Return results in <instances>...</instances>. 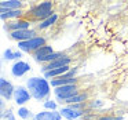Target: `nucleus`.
<instances>
[{
  "label": "nucleus",
  "instance_id": "f257e3e1",
  "mask_svg": "<svg viewBox=\"0 0 128 120\" xmlns=\"http://www.w3.org/2000/svg\"><path fill=\"white\" fill-rule=\"evenodd\" d=\"M26 87L37 102H46L51 97V83L44 76H32L26 80Z\"/></svg>",
  "mask_w": 128,
  "mask_h": 120
},
{
  "label": "nucleus",
  "instance_id": "f03ea898",
  "mask_svg": "<svg viewBox=\"0 0 128 120\" xmlns=\"http://www.w3.org/2000/svg\"><path fill=\"white\" fill-rule=\"evenodd\" d=\"M54 3L52 2H40V3H34L26 10V18L32 21V22H42V21L47 20L48 17L54 14Z\"/></svg>",
  "mask_w": 128,
  "mask_h": 120
},
{
  "label": "nucleus",
  "instance_id": "7ed1b4c3",
  "mask_svg": "<svg viewBox=\"0 0 128 120\" xmlns=\"http://www.w3.org/2000/svg\"><path fill=\"white\" fill-rule=\"evenodd\" d=\"M80 92V87L78 84H69V86H62V87H56L52 88V94L55 97V101L58 103H64L66 99L74 97L76 94Z\"/></svg>",
  "mask_w": 128,
  "mask_h": 120
},
{
  "label": "nucleus",
  "instance_id": "20e7f679",
  "mask_svg": "<svg viewBox=\"0 0 128 120\" xmlns=\"http://www.w3.org/2000/svg\"><path fill=\"white\" fill-rule=\"evenodd\" d=\"M46 44H47V37L43 36V35H37L33 39H29V40H26V42L18 43V50L32 55L34 51H37L40 47H43V46H46Z\"/></svg>",
  "mask_w": 128,
  "mask_h": 120
},
{
  "label": "nucleus",
  "instance_id": "39448f33",
  "mask_svg": "<svg viewBox=\"0 0 128 120\" xmlns=\"http://www.w3.org/2000/svg\"><path fill=\"white\" fill-rule=\"evenodd\" d=\"M30 99H33V97H32L30 91L28 90V87L26 86H15L12 101L15 102V105H18V108L20 106H25Z\"/></svg>",
  "mask_w": 128,
  "mask_h": 120
},
{
  "label": "nucleus",
  "instance_id": "423d86ee",
  "mask_svg": "<svg viewBox=\"0 0 128 120\" xmlns=\"http://www.w3.org/2000/svg\"><path fill=\"white\" fill-rule=\"evenodd\" d=\"M32 21L29 18H21L17 21H10V22H4V31L7 33H12V32H18V31H25V29H30L32 28Z\"/></svg>",
  "mask_w": 128,
  "mask_h": 120
},
{
  "label": "nucleus",
  "instance_id": "0eeeda50",
  "mask_svg": "<svg viewBox=\"0 0 128 120\" xmlns=\"http://www.w3.org/2000/svg\"><path fill=\"white\" fill-rule=\"evenodd\" d=\"M30 69H32V68H30V65H29L28 62L20 59V61L12 62L11 68H10V72H11L12 77L20 79V77H24L28 72H30Z\"/></svg>",
  "mask_w": 128,
  "mask_h": 120
},
{
  "label": "nucleus",
  "instance_id": "6e6552de",
  "mask_svg": "<svg viewBox=\"0 0 128 120\" xmlns=\"http://www.w3.org/2000/svg\"><path fill=\"white\" fill-rule=\"evenodd\" d=\"M72 57L66 55L65 54L64 57H61V58L55 59V61L50 62V64H46L43 65L42 68H40V70H42V73H46L48 72V70H54V69H58V68H64V66H70V64H72Z\"/></svg>",
  "mask_w": 128,
  "mask_h": 120
},
{
  "label": "nucleus",
  "instance_id": "1a4fd4ad",
  "mask_svg": "<svg viewBox=\"0 0 128 120\" xmlns=\"http://www.w3.org/2000/svg\"><path fill=\"white\" fill-rule=\"evenodd\" d=\"M15 86L10 80H7L6 77H0V95L4 101H11L14 97Z\"/></svg>",
  "mask_w": 128,
  "mask_h": 120
},
{
  "label": "nucleus",
  "instance_id": "9d476101",
  "mask_svg": "<svg viewBox=\"0 0 128 120\" xmlns=\"http://www.w3.org/2000/svg\"><path fill=\"white\" fill-rule=\"evenodd\" d=\"M26 17V10H6L0 9V18L3 22H10V21H17L21 18Z\"/></svg>",
  "mask_w": 128,
  "mask_h": 120
},
{
  "label": "nucleus",
  "instance_id": "9b49d317",
  "mask_svg": "<svg viewBox=\"0 0 128 120\" xmlns=\"http://www.w3.org/2000/svg\"><path fill=\"white\" fill-rule=\"evenodd\" d=\"M37 29L36 28H30V29H25V31H18V32H12V33H8L10 39L15 40L17 43H22L26 42L29 39H33L34 36H37Z\"/></svg>",
  "mask_w": 128,
  "mask_h": 120
},
{
  "label": "nucleus",
  "instance_id": "f8f14e48",
  "mask_svg": "<svg viewBox=\"0 0 128 120\" xmlns=\"http://www.w3.org/2000/svg\"><path fill=\"white\" fill-rule=\"evenodd\" d=\"M59 113L62 114V117L66 120H81V117L86 114V110H76V109H72L69 105H64L58 109Z\"/></svg>",
  "mask_w": 128,
  "mask_h": 120
},
{
  "label": "nucleus",
  "instance_id": "ddd939ff",
  "mask_svg": "<svg viewBox=\"0 0 128 120\" xmlns=\"http://www.w3.org/2000/svg\"><path fill=\"white\" fill-rule=\"evenodd\" d=\"M52 53H55V51H54V48H52V46L46 44V46H43V47H40L37 51H34V53L32 54V58H33L37 64L43 65V61H44L48 55H51Z\"/></svg>",
  "mask_w": 128,
  "mask_h": 120
},
{
  "label": "nucleus",
  "instance_id": "4468645a",
  "mask_svg": "<svg viewBox=\"0 0 128 120\" xmlns=\"http://www.w3.org/2000/svg\"><path fill=\"white\" fill-rule=\"evenodd\" d=\"M36 120H62V114L59 110H43L34 114Z\"/></svg>",
  "mask_w": 128,
  "mask_h": 120
},
{
  "label": "nucleus",
  "instance_id": "2eb2a0df",
  "mask_svg": "<svg viewBox=\"0 0 128 120\" xmlns=\"http://www.w3.org/2000/svg\"><path fill=\"white\" fill-rule=\"evenodd\" d=\"M58 20H59V14L58 13H54V14L51 15V17H48L47 20L36 24V29L37 31H47V29L52 28V26L58 22Z\"/></svg>",
  "mask_w": 128,
  "mask_h": 120
},
{
  "label": "nucleus",
  "instance_id": "dca6fc26",
  "mask_svg": "<svg viewBox=\"0 0 128 120\" xmlns=\"http://www.w3.org/2000/svg\"><path fill=\"white\" fill-rule=\"evenodd\" d=\"M0 9L6 10H24L25 9V3L21 0H3L0 2Z\"/></svg>",
  "mask_w": 128,
  "mask_h": 120
},
{
  "label": "nucleus",
  "instance_id": "f3484780",
  "mask_svg": "<svg viewBox=\"0 0 128 120\" xmlns=\"http://www.w3.org/2000/svg\"><path fill=\"white\" fill-rule=\"evenodd\" d=\"M90 101V94L87 91H80L78 94H76L74 97L69 98L64 102V105H73V103H83Z\"/></svg>",
  "mask_w": 128,
  "mask_h": 120
},
{
  "label": "nucleus",
  "instance_id": "a211bd4d",
  "mask_svg": "<svg viewBox=\"0 0 128 120\" xmlns=\"http://www.w3.org/2000/svg\"><path fill=\"white\" fill-rule=\"evenodd\" d=\"M72 66H64V68H58V69H54V70H48V72L43 73L47 80H54V79H58V77H62L66 72H69Z\"/></svg>",
  "mask_w": 128,
  "mask_h": 120
},
{
  "label": "nucleus",
  "instance_id": "6ab92c4d",
  "mask_svg": "<svg viewBox=\"0 0 128 120\" xmlns=\"http://www.w3.org/2000/svg\"><path fill=\"white\" fill-rule=\"evenodd\" d=\"M22 58V51L20 50H12V48H6L3 53V59L4 61H20Z\"/></svg>",
  "mask_w": 128,
  "mask_h": 120
},
{
  "label": "nucleus",
  "instance_id": "aec40b11",
  "mask_svg": "<svg viewBox=\"0 0 128 120\" xmlns=\"http://www.w3.org/2000/svg\"><path fill=\"white\" fill-rule=\"evenodd\" d=\"M103 106H105V101L102 99H90L88 102H87V109H90V110L95 112V110H102Z\"/></svg>",
  "mask_w": 128,
  "mask_h": 120
},
{
  "label": "nucleus",
  "instance_id": "412c9836",
  "mask_svg": "<svg viewBox=\"0 0 128 120\" xmlns=\"http://www.w3.org/2000/svg\"><path fill=\"white\" fill-rule=\"evenodd\" d=\"M18 117L22 120H28V119H34V114L32 113V110L26 106H20L18 108V112H17Z\"/></svg>",
  "mask_w": 128,
  "mask_h": 120
},
{
  "label": "nucleus",
  "instance_id": "4be33fe9",
  "mask_svg": "<svg viewBox=\"0 0 128 120\" xmlns=\"http://www.w3.org/2000/svg\"><path fill=\"white\" fill-rule=\"evenodd\" d=\"M43 108H44V110H58V102H56L55 99H47L46 102H43Z\"/></svg>",
  "mask_w": 128,
  "mask_h": 120
},
{
  "label": "nucleus",
  "instance_id": "5701e85b",
  "mask_svg": "<svg viewBox=\"0 0 128 120\" xmlns=\"http://www.w3.org/2000/svg\"><path fill=\"white\" fill-rule=\"evenodd\" d=\"M2 120H17L14 110H12L11 108L6 109V112H3V113H2Z\"/></svg>",
  "mask_w": 128,
  "mask_h": 120
},
{
  "label": "nucleus",
  "instance_id": "b1692460",
  "mask_svg": "<svg viewBox=\"0 0 128 120\" xmlns=\"http://www.w3.org/2000/svg\"><path fill=\"white\" fill-rule=\"evenodd\" d=\"M124 117L120 114H112V113H106V114H99L98 120H122Z\"/></svg>",
  "mask_w": 128,
  "mask_h": 120
},
{
  "label": "nucleus",
  "instance_id": "393cba45",
  "mask_svg": "<svg viewBox=\"0 0 128 120\" xmlns=\"http://www.w3.org/2000/svg\"><path fill=\"white\" fill-rule=\"evenodd\" d=\"M98 117H99V114H96V112H92L90 109H87L86 114L81 117V120H98Z\"/></svg>",
  "mask_w": 128,
  "mask_h": 120
},
{
  "label": "nucleus",
  "instance_id": "a878e982",
  "mask_svg": "<svg viewBox=\"0 0 128 120\" xmlns=\"http://www.w3.org/2000/svg\"><path fill=\"white\" fill-rule=\"evenodd\" d=\"M28 120H36V119H28Z\"/></svg>",
  "mask_w": 128,
  "mask_h": 120
}]
</instances>
